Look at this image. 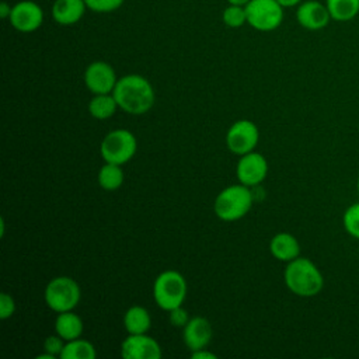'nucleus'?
<instances>
[{
    "label": "nucleus",
    "instance_id": "1",
    "mask_svg": "<svg viewBox=\"0 0 359 359\" xmlns=\"http://www.w3.org/2000/svg\"><path fill=\"white\" fill-rule=\"evenodd\" d=\"M112 94L118 107L130 115L149 112L156 101L151 83L144 76L135 73L118 79Z\"/></svg>",
    "mask_w": 359,
    "mask_h": 359
},
{
    "label": "nucleus",
    "instance_id": "2",
    "mask_svg": "<svg viewBox=\"0 0 359 359\" xmlns=\"http://www.w3.org/2000/svg\"><path fill=\"white\" fill-rule=\"evenodd\" d=\"M283 278L286 287L300 297L316 296L324 286L323 273L313 261L304 257H297L287 262Z\"/></svg>",
    "mask_w": 359,
    "mask_h": 359
},
{
    "label": "nucleus",
    "instance_id": "3",
    "mask_svg": "<svg viewBox=\"0 0 359 359\" xmlns=\"http://www.w3.org/2000/svg\"><path fill=\"white\" fill-rule=\"evenodd\" d=\"M252 206V194L244 184H234L222 189L215 202L216 216L224 222H234L244 217Z\"/></svg>",
    "mask_w": 359,
    "mask_h": 359
},
{
    "label": "nucleus",
    "instance_id": "4",
    "mask_svg": "<svg viewBox=\"0 0 359 359\" xmlns=\"http://www.w3.org/2000/svg\"><path fill=\"white\" fill-rule=\"evenodd\" d=\"M187 289L185 278L175 269H167L154 279L153 299L160 309L170 311L182 306L187 297Z\"/></svg>",
    "mask_w": 359,
    "mask_h": 359
},
{
    "label": "nucleus",
    "instance_id": "5",
    "mask_svg": "<svg viewBox=\"0 0 359 359\" xmlns=\"http://www.w3.org/2000/svg\"><path fill=\"white\" fill-rule=\"evenodd\" d=\"M46 306L56 311H70L73 310L81 297V290L79 283L70 276H56L50 279L43 292Z\"/></svg>",
    "mask_w": 359,
    "mask_h": 359
},
{
    "label": "nucleus",
    "instance_id": "6",
    "mask_svg": "<svg viewBox=\"0 0 359 359\" xmlns=\"http://www.w3.org/2000/svg\"><path fill=\"white\" fill-rule=\"evenodd\" d=\"M137 150V140L135 135L128 129H115L108 132L100 146L101 157L105 163L125 164Z\"/></svg>",
    "mask_w": 359,
    "mask_h": 359
},
{
    "label": "nucleus",
    "instance_id": "7",
    "mask_svg": "<svg viewBox=\"0 0 359 359\" xmlns=\"http://www.w3.org/2000/svg\"><path fill=\"white\" fill-rule=\"evenodd\" d=\"M283 10L278 0H250L245 4L247 24L261 32L273 31L283 21Z\"/></svg>",
    "mask_w": 359,
    "mask_h": 359
},
{
    "label": "nucleus",
    "instance_id": "8",
    "mask_svg": "<svg viewBox=\"0 0 359 359\" xmlns=\"http://www.w3.org/2000/svg\"><path fill=\"white\" fill-rule=\"evenodd\" d=\"M259 140V130L252 121L238 119L226 133V144L229 150L237 156H243L255 149Z\"/></svg>",
    "mask_w": 359,
    "mask_h": 359
},
{
    "label": "nucleus",
    "instance_id": "9",
    "mask_svg": "<svg viewBox=\"0 0 359 359\" xmlns=\"http://www.w3.org/2000/svg\"><path fill=\"white\" fill-rule=\"evenodd\" d=\"M8 21L15 31L29 34L42 25L43 11L38 3L32 0H21L13 4Z\"/></svg>",
    "mask_w": 359,
    "mask_h": 359
},
{
    "label": "nucleus",
    "instance_id": "10",
    "mask_svg": "<svg viewBox=\"0 0 359 359\" xmlns=\"http://www.w3.org/2000/svg\"><path fill=\"white\" fill-rule=\"evenodd\" d=\"M116 81L114 67L104 60H95L84 70V84L93 94H111Z\"/></svg>",
    "mask_w": 359,
    "mask_h": 359
},
{
    "label": "nucleus",
    "instance_id": "11",
    "mask_svg": "<svg viewBox=\"0 0 359 359\" xmlns=\"http://www.w3.org/2000/svg\"><path fill=\"white\" fill-rule=\"evenodd\" d=\"M123 359H160L163 356L160 344L144 334H128L121 344Z\"/></svg>",
    "mask_w": 359,
    "mask_h": 359
},
{
    "label": "nucleus",
    "instance_id": "12",
    "mask_svg": "<svg viewBox=\"0 0 359 359\" xmlns=\"http://www.w3.org/2000/svg\"><path fill=\"white\" fill-rule=\"evenodd\" d=\"M268 174V161L261 153L250 151L240 156L236 167L238 181L247 187L258 185Z\"/></svg>",
    "mask_w": 359,
    "mask_h": 359
},
{
    "label": "nucleus",
    "instance_id": "13",
    "mask_svg": "<svg viewBox=\"0 0 359 359\" xmlns=\"http://www.w3.org/2000/svg\"><path fill=\"white\" fill-rule=\"evenodd\" d=\"M296 20L307 31H320L332 20L325 3L318 0L302 1L296 8Z\"/></svg>",
    "mask_w": 359,
    "mask_h": 359
},
{
    "label": "nucleus",
    "instance_id": "14",
    "mask_svg": "<svg viewBox=\"0 0 359 359\" xmlns=\"http://www.w3.org/2000/svg\"><path fill=\"white\" fill-rule=\"evenodd\" d=\"M213 337V328L208 318L202 316L191 317L184 327L182 338L184 344L189 351H196L206 348Z\"/></svg>",
    "mask_w": 359,
    "mask_h": 359
},
{
    "label": "nucleus",
    "instance_id": "15",
    "mask_svg": "<svg viewBox=\"0 0 359 359\" xmlns=\"http://www.w3.org/2000/svg\"><path fill=\"white\" fill-rule=\"evenodd\" d=\"M87 10L84 0H55L50 14L55 22L60 25H73L79 22Z\"/></svg>",
    "mask_w": 359,
    "mask_h": 359
},
{
    "label": "nucleus",
    "instance_id": "16",
    "mask_svg": "<svg viewBox=\"0 0 359 359\" xmlns=\"http://www.w3.org/2000/svg\"><path fill=\"white\" fill-rule=\"evenodd\" d=\"M269 251L272 257L278 261L290 262L294 258L300 257V244L293 234L287 231H280L271 238Z\"/></svg>",
    "mask_w": 359,
    "mask_h": 359
},
{
    "label": "nucleus",
    "instance_id": "17",
    "mask_svg": "<svg viewBox=\"0 0 359 359\" xmlns=\"http://www.w3.org/2000/svg\"><path fill=\"white\" fill-rule=\"evenodd\" d=\"M83 320L79 317V314L73 313V310L57 313V317L55 320V331L65 341L80 338L83 334Z\"/></svg>",
    "mask_w": 359,
    "mask_h": 359
},
{
    "label": "nucleus",
    "instance_id": "18",
    "mask_svg": "<svg viewBox=\"0 0 359 359\" xmlns=\"http://www.w3.org/2000/svg\"><path fill=\"white\" fill-rule=\"evenodd\" d=\"M151 317L143 306H130L123 314V327L128 334H144L150 330Z\"/></svg>",
    "mask_w": 359,
    "mask_h": 359
},
{
    "label": "nucleus",
    "instance_id": "19",
    "mask_svg": "<svg viewBox=\"0 0 359 359\" xmlns=\"http://www.w3.org/2000/svg\"><path fill=\"white\" fill-rule=\"evenodd\" d=\"M118 102L114 97V94H94L88 104V112L95 119H108L111 118L116 109Z\"/></svg>",
    "mask_w": 359,
    "mask_h": 359
},
{
    "label": "nucleus",
    "instance_id": "20",
    "mask_svg": "<svg viewBox=\"0 0 359 359\" xmlns=\"http://www.w3.org/2000/svg\"><path fill=\"white\" fill-rule=\"evenodd\" d=\"M97 351L94 345L83 338H76L65 342L60 359H95Z\"/></svg>",
    "mask_w": 359,
    "mask_h": 359
},
{
    "label": "nucleus",
    "instance_id": "21",
    "mask_svg": "<svg viewBox=\"0 0 359 359\" xmlns=\"http://www.w3.org/2000/svg\"><path fill=\"white\" fill-rule=\"evenodd\" d=\"M325 6L334 21L346 22L359 14V0H325Z\"/></svg>",
    "mask_w": 359,
    "mask_h": 359
},
{
    "label": "nucleus",
    "instance_id": "22",
    "mask_svg": "<svg viewBox=\"0 0 359 359\" xmlns=\"http://www.w3.org/2000/svg\"><path fill=\"white\" fill-rule=\"evenodd\" d=\"M123 170L121 168L119 164H114V163H105L97 175L98 184L102 189L105 191H115L118 188H121V185L123 184Z\"/></svg>",
    "mask_w": 359,
    "mask_h": 359
},
{
    "label": "nucleus",
    "instance_id": "23",
    "mask_svg": "<svg viewBox=\"0 0 359 359\" xmlns=\"http://www.w3.org/2000/svg\"><path fill=\"white\" fill-rule=\"evenodd\" d=\"M222 20L224 25L229 28H240L247 22V13L245 6H237V4H229L223 13Z\"/></svg>",
    "mask_w": 359,
    "mask_h": 359
},
{
    "label": "nucleus",
    "instance_id": "24",
    "mask_svg": "<svg viewBox=\"0 0 359 359\" xmlns=\"http://www.w3.org/2000/svg\"><path fill=\"white\" fill-rule=\"evenodd\" d=\"M342 223L346 233L359 240V202L346 208L342 216Z\"/></svg>",
    "mask_w": 359,
    "mask_h": 359
},
{
    "label": "nucleus",
    "instance_id": "25",
    "mask_svg": "<svg viewBox=\"0 0 359 359\" xmlns=\"http://www.w3.org/2000/svg\"><path fill=\"white\" fill-rule=\"evenodd\" d=\"M87 8L94 13H112L123 4L125 0H84Z\"/></svg>",
    "mask_w": 359,
    "mask_h": 359
},
{
    "label": "nucleus",
    "instance_id": "26",
    "mask_svg": "<svg viewBox=\"0 0 359 359\" xmlns=\"http://www.w3.org/2000/svg\"><path fill=\"white\" fill-rule=\"evenodd\" d=\"M15 313V300L7 292L0 294V320H7Z\"/></svg>",
    "mask_w": 359,
    "mask_h": 359
},
{
    "label": "nucleus",
    "instance_id": "27",
    "mask_svg": "<svg viewBox=\"0 0 359 359\" xmlns=\"http://www.w3.org/2000/svg\"><path fill=\"white\" fill-rule=\"evenodd\" d=\"M65 339L60 335H49L45 341H43V351L53 355V356H60L62 349L65 346Z\"/></svg>",
    "mask_w": 359,
    "mask_h": 359
},
{
    "label": "nucleus",
    "instance_id": "28",
    "mask_svg": "<svg viewBox=\"0 0 359 359\" xmlns=\"http://www.w3.org/2000/svg\"><path fill=\"white\" fill-rule=\"evenodd\" d=\"M170 313V316H168V318H170V323L174 325V327H181V328H184L185 325H187V323L189 321V316H188V311L182 307V306H178V307H175V309H172V310H170L168 311Z\"/></svg>",
    "mask_w": 359,
    "mask_h": 359
},
{
    "label": "nucleus",
    "instance_id": "29",
    "mask_svg": "<svg viewBox=\"0 0 359 359\" xmlns=\"http://www.w3.org/2000/svg\"><path fill=\"white\" fill-rule=\"evenodd\" d=\"M191 358H194V359H216L217 355L208 351L206 348H202V349L191 351Z\"/></svg>",
    "mask_w": 359,
    "mask_h": 359
},
{
    "label": "nucleus",
    "instance_id": "30",
    "mask_svg": "<svg viewBox=\"0 0 359 359\" xmlns=\"http://www.w3.org/2000/svg\"><path fill=\"white\" fill-rule=\"evenodd\" d=\"M11 8H13V6H10L7 1H1L0 3V17L8 20V17L11 14Z\"/></svg>",
    "mask_w": 359,
    "mask_h": 359
},
{
    "label": "nucleus",
    "instance_id": "31",
    "mask_svg": "<svg viewBox=\"0 0 359 359\" xmlns=\"http://www.w3.org/2000/svg\"><path fill=\"white\" fill-rule=\"evenodd\" d=\"M285 8H289V7H294V6H299L303 0H278Z\"/></svg>",
    "mask_w": 359,
    "mask_h": 359
},
{
    "label": "nucleus",
    "instance_id": "32",
    "mask_svg": "<svg viewBox=\"0 0 359 359\" xmlns=\"http://www.w3.org/2000/svg\"><path fill=\"white\" fill-rule=\"evenodd\" d=\"M229 4H237V6H245L250 0H226Z\"/></svg>",
    "mask_w": 359,
    "mask_h": 359
},
{
    "label": "nucleus",
    "instance_id": "33",
    "mask_svg": "<svg viewBox=\"0 0 359 359\" xmlns=\"http://www.w3.org/2000/svg\"><path fill=\"white\" fill-rule=\"evenodd\" d=\"M55 358H56V356H53V355H50V353H48V352H45V353L36 356V359H55Z\"/></svg>",
    "mask_w": 359,
    "mask_h": 359
},
{
    "label": "nucleus",
    "instance_id": "34",
    "mask_svg": "<svg viewBox=\"0 0 359 359\" xmlns=\"http://www.w3.org/2000/svg\"><path fill=\"white\" fill-rule=\"evenodd\" d=\"M358 192H359V178H358Z\"/></svg>",
    "mask_w": 359,
    "mask_h": 359
}]
</instances>
